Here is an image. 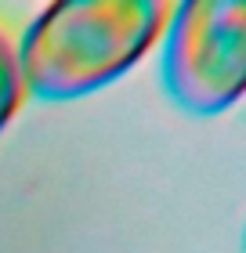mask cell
Wrapping results in <instances>:
<instances>
[{
	"label": "cell",
	"mask_w": 246,
	"mask_h": 253,
	"mask_svg": "<svg viewBox=\"0 0 246 253\" xmlns=\"http://www.w3.org/2000/svg\"><path fill=\"white\" fill-rule=\"evenodd\" d=\"M22 101H26V80L18 65V37L7 18H0V130L15 120Z\"/></svg>",
	"instance_id": "cell-3"
},
{
	"label": "cell",
	"mask_w": 246,
	"mask_h": 253,
	"mask_svg": "<svg viewBox=\"0 0 246 253\" xmlns=\"http://www.w3.org/2000/svg\"><path fill=\"white\" fill-rule=\"evenodd\" d=\"M163 87L192 116H217L243 98L246 4L189 0L170 7L163 29Z\"/></svg>",
	"instance_id": "cell-2"
},
{
	"label": "cell",
	"mask_w": 246,
	"mask_h": 253,
	"mask_svg": "<svg viewBox=\"0 0 246 253\" xmlns=\"http://www.w3.org/2000/svg\"><path fill=\"white\" fill-rule=\"evenodd\" d=\"M156 0H58L18 37L26 94L69 101L109 87L145 58L167 29Z\"/></svg>",
	"instance_id": "cell-1"
}]
</instances>
